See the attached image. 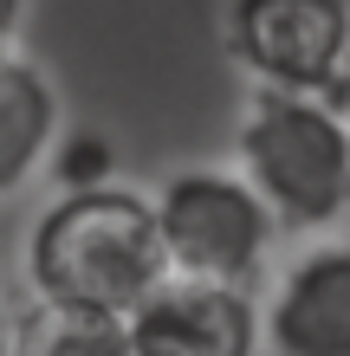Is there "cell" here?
Here are the masks:
<instances>
[{
    "label": "cell",
    "mask_w": 350,
    "mask_h": 356,
    "mask_svg": "<svg viewBox=\"0 0 350 356\" xmlns=\"http://www.w3.org/2000/svg\"><path fill=\"white\" fill-rule=\"evenodd\" d=\"M26 279L39 305L130 318L169 279V253L156 234V201L123 181L58 188L26 234Z\"/></svg>",
    "instance_id": "6da1fadb"
},
{
    "label": "cell",
    "mask_w": 350,
    "mask_h": 356,
    "mask_svg": "<svg viewBox=\"0 0 350 356\" xmlns=\"http://www.w3.org/2000/svg\"><path fill=\"white\" fill-rule=\"evenodd\" d=\"M234 162L285 234H331L350 220V117L337 97L253 91L234 130Z\"/></svg>",
    "instance_id": "7a4b0ae2"
},
{
    "label": "cell",
    "mask_w": 350,
    "mask_h": 356,
    "mask_svg": "<svg viewBox=\"0 0 350 356\" xmlns=\"http://www.w3.org/2000/svg\"><path fill=\"white\" fill-rule=\"evenodd\" d=\"M150 201H156V234L169 253V272H182V279L253 285L273 259L279 220L240 169H182Z\"/></svg>",
    "instance_id": "3957f363"
},
{
    "label": "cell",
    "mask_w": 350,
    "mask_h": 356,
    "mask_svg": "<svg viewBox=\"0 0 350 356\" xmlns=\"http://www.w3.org/2000/svg\"><path fill=\"white\" fill-rule=\"evenodd\" d=\"M350 0H228V52L260 91H344Z\"/></svg>",
    "instance_id": "277c9868"
},
{
    "label": "cell",
    "mask_w": 350,
    "mask_h": 356,
    "mask_svg": "<svg viewBox=\"0 0 350 356\" xmlns=\"http://www.w3.org/2000/svg\"><path fill=\"white\" fill-rule=\"evenodd\" d=\"M123 324H130L136 356H260L266 343L260 305L246 285L182 279V272H169Z\"/></svg>",
    "instance_id": "5b68a950"
},
{
    "label": "cell",
    "mask_w": 350,
    "mask_h": 356,
    "mask_svg": "<svg viewBox=\"0 0 350 356\" xmlns=\"http://www.w3.org/2000/svg\"><path fill=\"white\" fill-rule=\"evenodd\" d=\"M273 356H350V240H318L279 272L260 311Z\"/></svg>",
    "instance_id": "8992f818"
},
{
    "label": "cell",
    "mask_w": 350,
    "mask_h": 356,
    "mask_svg": "<svg viewBox=\"0 0 350 356\" xmlns=\"http://www.w3.org/2000/svg\"><path fill=\"white\" fill-rule=\"evenodd\" d=\"M65 136L58 123V91L46 72L26 65L13 46L0 52V201L19 195L39 169H52V149Z\"/></svg>",
    "instance_id": "52a82bcc"
},
{
    "label": "cell",
    "mask_w": 350,
    "mask_h": 356,
    "mask_svg": "<svg viewBox=\"0 0 350 356\" xmlns=\"http://www.w3.org/2000/svg\"><path fill=\"white\" fill-rule=\"evenodd\" d=\"M7 356H136L130 324L97 318V311H65V305H33L13 324Z\"/></svg>",
    "instance_id": "ba28073f"
},
{
    "label": "cell",
    "mask_w": 350,
    "mask_h": 356,
    "mask_svg": "<svg viewBox=\"0 0 350 356\" xmlns=\"http://www.w3.org/2000/svg\"><path fill=\"white\" fill-rule=\"evenodd\" d=\"M111 169H117V149H111V136H97V130H65L58 149H52L58 188H104Z\"/></svg>",
    "instance_id": "9c48e42d"
},
{
    "label": "cell",
    "mask_w": 350,
    "mask_h": 356,
    "mask_svg": "<svg viewBox=\"0 0 350 356\" xmlns=\"http://www.w3.org/2000/svg\"><path fill=\"white\" fill-rule=\"evenodd\" d=\"M19 19H26V0H0V52L13 46V33H19Z\"/></svg>",
    "instance_id": "30bf717a"
},
{
    "label": "cell",
    "mask_w": 350,
    "mask_h": 356,
    "mask_svg": "<svg viewBox=\"0 0 350 356\" xmlns=\"http://www.w3.org/2000/svg\"><path fill=\"white\" fill-rule=\"evenodd\" d=\"M7 343H13V324H7V318H0V356H7Z\"/></svg>",
    "instance_id": "8fae6325"
},
{
    "label": "cell",
    "mask_w": 350,
    "mask_h": 356,
    "mask_svg": "<svg viewBox=\"0 0 350 356\" xmlns=\"http://www.w3.org/2000/svg\"><path fill=\"white\" fill-rule=\"evenodd\" d=\"M344 97H350V39H344Z\"/></svg>",
    "instance_id": "7c38bea8"
},
{
    "label": "cell",
    "mask_w": 350,
    "mask_h": 356,
    "mask_svg": "<svg viewBox=\"0 0 350 356\" xmlns=\"http://www.w3.org/2000/svg\"><path fill=\"white\" fill-rule=\"evenodd\" d=\"M344 117H350V97H344Z\"/></svg>",
    "instance_id": "4fadbf2b"
}]
</instances>
